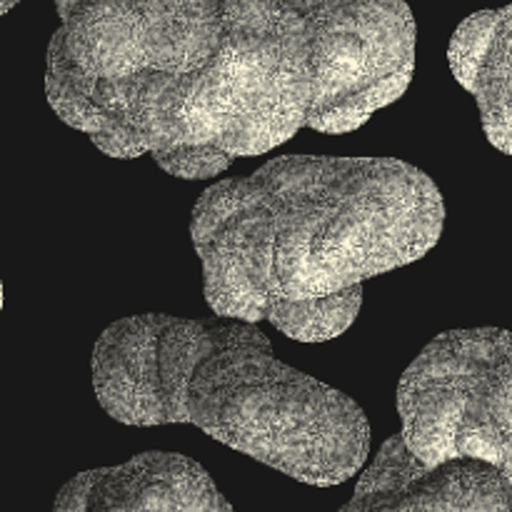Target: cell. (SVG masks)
I'll list each match as a JSON object with an SVG mask.
<instances>
[{"label": "cell", "instance_id": "cell-3", "mask_svg": "<svg viewBox=\"0 0 512 512\" xmlns=\"http://www.w3.org/2000/svg\"><path fill=\"white\" fill-rule=\"evenodd\" d=\"M90 368L100 408L123 425H195L320 488L345 483L368 460L363 408L280 363L258 323L130 315L100 333Z\"/></svg>", "mask_w": 512, "mask_h": 512}, {"label": "cell", "instance_id": "cell-8", "mask_svg": "<svg viewBox=\"0 0 512 512\" xmlns=\"http://www.w3.org/2000/svg\"><path fill=\"white\" fill-rule=\"evenodd\" d=\"M15 3H20V0H0V13L8 15V13H10V8H13Z\"/></svg>", "mask_w": 512, "mask_h": 512}, {"label": "cell", "instance_id": "cell-7", "mask_svg": "<svg viewBox=\"0 0 512 512\" xmlns=\"http://www.w3.org/2000/svg\"><path fill=\"white\" fill-rule=\"evenodd\" d=\"M448 63L478 103L490 143L512 155V3L465 18L450 38Z\"/></svg>", "mask_w": 512, "mask_h": 512}, {"label": "cell", "instance_id": "cell-5", "mask_svg": "<svg viewBox=\"0 0 512 512\" xmlns=\"http://www.w3.org/2000/svg\"><path fill=\"white\" fill-rule=\"evenodd\" d=\"M340 512H512V485L478 458L423 463L403 435H393Z\"/></svg>", "mask_w": 512, "mask_h": 512}, {"label": "cell", "instance_id": "cell-4", "mask_svg": "<svg viewBox=\"0 0 512 512\" xmlns=\"http://www.w3.org/2000/svg\"><path fill=\"white\" fill-rule=\"evenodd\" d=\"M403 440L423 463L478 458L512 485V333L448 330L398 383Z\"/></svg>", "mask_w": 512, "mask_h": 512}, {"label": "cell", "instance_id": "cell-2", "mask_svg": "<svg viewBox=\"0 0 512 512\" xmlns=\"http://www.w3.org/2000/svg\"><path fill=\"white\" fill-rule=\"evenodd\" d=\"M443 228V193L415 165L300 153L210 185L190 218L208 308L300 343L340 338L365 280L425 258Z\"/></svg>", "mask_w": 512, "mask_h": 512}, {"label": "cell", "instance_id": "cell-1", "mask_svg": "<svg viewBox=\"0 0 512 512\" xmlns=\"http://www.w3.org/2000/svg\"><path fill=\"white\" fill-rule=\"evenodd\" d=\"M45 93L110 158L208 180L303 128L353 133L415 73L405 0H55Z\"/></svg>", "mask_w": 512, "mask_h": 512}, {"label": "cell", "instance_id": "cell-6", "mask_svg": "<svg viewBox=\"0 0 512 512\" xmlns=\"http://www.w3.org/2000/svg\"><path fill=\"white\" fill-rule=\"evenodd\" d=\"M53 512H233L208 470L178 453H143L115 468L80 473Z\"/></svg>", "mask_w": 512, "mask_h": 512}]
</instances>
